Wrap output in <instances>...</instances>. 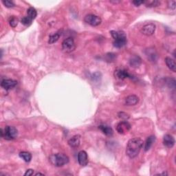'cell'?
Here are the masks:
<instances>
[{
  "label": "cell",
  "mask_w": 176,
  "mask_h": 176,
  "mask_svg": "<svg viewBox=\"0 0 176 176\" xmlns=\"http://www.w3.org/2000/svg\"><path fill=\"white\" fill-rule=\"evenodd\" d=\"M129 64L131 67H138L141 64V59L138 56H133L129 60Z\"/></svg>",
  "instance_id": "obj_18"
},
{
  "label": "cell",
  "mask_w": 176,
  "mask_h": 176,
  "mask_svg": "<svg viewBox=\"0 0 176 176\" xmlns=\"http://www.w3.org/2000/svg\"><path fill=\"white\" fill-rule=\"evenodd\" d=\"M165 63H166L167 67H169L171 70L173 71V72H175L176 64H175V61L174 59H171V57H167L165 58Z\"/></svg>",
  "instance_id": "obj_17"
},
{
  "label": "cell",
  "mask_w": 176,
  "mask_h": 176,
  "mask_svg": "<svg viewBox=\"0 0 176 176\" xmlns=\"http://www.w3.org/2000/svg\"><path fill=\"white\" fill-rule=\"evenodd\" d=\"M1 136L7 140H11L17 137L18 131L17 129L12 126H6L4 129H1Z\"/></svg>",
  "instance_id": "obj_4"
},
{
  "label": "cell",
  "mask_w": 176,
  "mask_h": 176,
  "mask_svg": "<svg viewBox=\"0 0 176 176\" xmlns=\"http://www.w3.org/2000/svg\"><path fill=\"white\" fill-rule=\"evenodd\" d=\"M84 21H85V22L91 25V26H98L101 24L102 22V19H101V17L92 14L86 15L85 18H84Z\"/></svg>",
  "instance_id": "obj_6"
},
{
  "label": "cell",
  "mask_w": 176,
  "mask_h": 176,
  "mask_svg": "<svg viewBox=\"0 0 176 176\" xmlns=\"http://www.w3.org/2000/svg\"><path fill=\"white\" fill-rule=\"evenodd\" d=\"M17 85V81L12 79H4L2 81L1 86L5 90H10Z\"/></svg>",
  "instance_id": "obj_9"
},
{
  "label": "cell",
  "mask_w": 176,
  "mask_h": 176,
  "mask_svg": "<svg viewBox=\"0 0 176 176\" xmlns=\"http://www.w3.org/2000/svg\"><path fill=\"white\" fill-rule=\"evenodd\" d=\"M98 129L101 130L105 135L110 136L113 134V129L111 127H109V125L105 124H102L98 126Z\"/></svg>",
  "instance_id": "obj_15"
},
{
  "label": "cell",
  "mask_w": 176,
  "mask_h": 176,
  "mask_svg": "<svg viewBox=\"0 0 176 176\" xmlns=\"http://www.w3.org/2000/svg\"><path fill=\"white\" fill-rule=\"evenodd\" d=\"M143 141L140 138H134L129 140L126 147V154L130 158H134L140 153L143 146Z\"/></svg>",
  "instance_id": "obj_1"
},
{
  "label": "cell",
  "mask_w": 176,
  "mask_h": 176,
  "mask_svg": "<svg viewBox=\"0 0 176 176\" xmlns=\"http://www.w3.org/2000/svg\"><path fill=\"white\" fill-rule=\"evenodd\" d=\"M156 25L154 23H147L144 25L141 29V33L146 36H151L154 35L156 30Z\"/></svg>",
  "instance_id": "obj_8"
},
{
  "label": "cell",
  "mask_w": 176,
  "mask_h": 176,
  "mask_svg": "<svg viewBox=\"0 0 176 176\" xmlns=\"http://www.w3.org/2000/svg\"><path fill=\"white\" fill-rule=\"evenodd\" d=\"M2 3H3L4 6L7 8H12L15 6L14 2H13L12 1H9V0L2 1Z\"/></svg>",
  "instance_id": "obj_25"
},
{
  "label": "cell",
  "mask_w": 176,
  "mask_h": 176,
  "mask_svg": "<svg viewBox=\"0 0 176 176\" xmlns=\"http://www.w3.org/2000/svg\"><path fill=\"white\" fill-rule=\"evenodd\" d=\"M131 129V125L126 120L120 122L116 126V131L120 134H125Z\"/></svg>",
  "instance_id": "obj_7"
},
{
  "label": "cell",
  "mask_w": 176,
  "mask_h": 176,
  "mask_svg": "<svg viewBox=\"0 0 176 176\" xmlns=\"http://www.w3.org/2000/svg\"><path fill=\"white\" fill-rule=\"evenodd\" d=\"M110 34L114 39L113 44L116 48H121L127 44V36L123 31L112 30L110 31Z\"/></svg>",
  "instance_id": "obj_2"
},
{
  "label": "cell",
  "mask_w": 176,
  "mask_h": 176,
  "mask_svg": "<svg viewBox=\"0 0 176 176\" xmlns=\"http://www.w3.org/2000/svg\"><path fill=\"white\" fill-rule=\"evenodd\" d=\"M81 143V136L79 135L74 136L72 138H71L68 140V144H69L70 147L72 148H77L79 147Z\"/></svg>",
  "instance_id": "obj_13"
},
{
  "label": "cell",
  "mask_w": 176,
  "mask_h": 176,
  "mask_svg": "<svg viewBox=\"0 0 176 176\" xmlns=\"http://www.w3.org/2000/svg\"><path fill=\"white\" fill-rule=\"evenodd\" d=\"M61 36V33H56L54 34H52V35H50L49 36V39H48V43L49 44H53L55 42H57Z\"/></svg>",
  "instance_id": "obj_21"
},
{
  "label": "cell",
  "mask_w": 176,
  "mask_h": 176,
  "mask_svg": "<svg viewBox=\"0 0 176 176\" xmlns=\"http://www.w3.org/2000/svg\"><path fill=\"white\" fill-rule=\"evenodd\" d=\"M155 141H156V137H155L154 136H150L149 137H148L145 141V143H144V151H149L151 147V146L153 145Z\"/></svg>",
  "instance_id": "obj_16"
},
{
  "label": "cell",
  "mask_w": 176,
  "mask_h": 176,
  "mask_svg": "<svg viewBox=\"0 0 176 176\" xmlns=\"http://www.w3.org/2000/svg\"><path fill=\"white\" fill-rule=\"evenodd\" d=\"M43 175L44 174L43 173H36L35 175Z\"/></svg>",
  "instance_id": "obj_31"
},
{
  "label": "cell",
  "mask_w": 176,
  "mask_h": 176,
  "mask_svg": "<svg viewBox=\"0 0 176 176\" xmlns=\"http://www.w3.org/2000/svg\"><path fill=\"white\" fill-rule=\"evenodd\" d=\"M18 23H19V20H18L17 18L15 16H12L10 17L9 19V24L12 28H15L18 25Z\"/></svg>",
  "instance_id": "obj_23"
},
{
  "label": "cell",
  "mask_w": 176,
  "mask_h": 176,
  "mask_svg": "<svg viewBox=\"0 0 176 176\" xmlns=\"http://www.w3.org/2000/svg\"><path fill=\"white\" fill-rule=\"evenodd\" d=\"M115 77L119 80H124L126 78H131V75L125 69H118L114 72Z\"/></svg>",
  "instance_id": "obj_10"
},
{
  "label": "cell",
  "mask_w": 176,
  "mask_h": 176,
  "mask_svg": "<svg viewBox=\"0 0 176 176\" xmlns=\"http://www.w3.org/2000/svg\"><path fill=\"white\" fill-rule=\"evenodd\" d=\"M62 49L65 52L70 53L76 49V44L74 39L72 37H68L65 39L62 42Z\"/></svg>",
  "instance_id": "obj_5"
},
{
  "label": "cell",
  "mask_w": 176,
  "mask_h": 176,
  "mask_svg": "<svg viewBox=\"0 0 176 176\" xmlns=\"http://www.w3.org/2000/svg\"><path fill=\"white\" fill-rule=\"evenodd\" d=\"M19 156L21 158H22L26 162H30V160H32V155H31L30 153H29V152L27 151L20 152Z\"/></svg>",
  "instance_id": "obj_19"
},
{
  "label": "cell",
  "mask_w": 176,
  "mask_h": 176,
  "mask_svg": "<svg viewBox=\"0 0 176 176\" xmlns=\"http://www.w3.org/2000/svg\"><path fill=\"white\" fill-rule=\"evenodd\" d=\"M139 98L136 95H130L127 96L125 99V104L126 105L132 106L135 105L138 102Z\"/></svg>",
  "instance_id": "obj_14"
},
{
  "label": "cell",
  "mask_w": 176,
  "mask_h": 176,
  "mask_svg": "<svg viewBox=\"0 0 176 176\" xmlns=\"http://www.w3.org/2000/svg\"><path fill=\"white\" fill-rule=\"evenodd\" d=\"M118 116H119V117L120 118V119H123V120H127L129 118V114H127V113H125V112H119Z\"/></svg>",
  "instance_id": "obj_26"
},
{
  "label": "cell",
  "mask_w": 176,
  "mask_h": 176,
  "mask_svg": "<svg viewBox=\"0 0 176 176\" xmlns=\"http://www.w3.org/2000/svg\"><path fill=\"white\" fill-rule=\"evenodd\" d=\"M78 162L81 166L85 167L88 164V154L85 151H81L78 154Z\"/></svg>",
  "instance_id": "obj_11"
},
{
  "label": "cell",
  "mask_w": 176,
  "mask_h": 176,
  "mask_svg": "<svg viewBox=\"0 0 176 176\" xmlns=\"http://www.w3.org/2000/svg\"><path fill=\"white\" fill-rule=\"evenodd\" d=\"M144 1H138V0H136V1H133L132 3L136 6H139L142 4H144Z\"/></svg>",
  "instance_id": "obj_29"
},
{
  "label": "cell",
  "mask_w": 176,
  "mask_h": 176,
  "mask_svg": "<svg viewBox=\"0 0 176 176\" xmlns=\"http://www.w3.org/2000/svg\"><path fill=\"white\" fill-rule=\"evenodd\" d=\"M144 4L146 5L147 7L149 8H153V7H157L160 4V2L159 1H156V0H151V1H145L144 2Z\"/></svg>",
  "instance_id": "obj_22"
},
{
  "label": "cell",
  "mask_w": 176,
  "mask_h": 176,
  "mask_svg": "<svg viewBox=\"0 0 176 176\" xmlns=\"http://www.w3.org/2000/svg\"><path fill=\"white\" fill-rule=\"evenodd\" d=\"M163 144L167 148H172L175 144V139L170 134L164 135L163 138Z\"/></svg>",
  "instance_id": "obj_12"
},
{
  "label": "cell",
  "mask_w": 176,
  "mask_h": 176,
  "mask_svg": "<svg viewBox=\"0 0 176 176\" xmlns=\"http://www.w3.org/2000/svg\"><path fill=\"white\" fill-rule=\"evenodd\" d=\"M34 173V170L33 169H28L26 171V172L25 173L24 175L25 176H30V175H33Z\"/></svg>",
  "instance_id": "obj_30"
},
{
  "label": "cell",
  "mask_w": 176,
  "mask_h": 176,
  "mask_svg": "<svg viewBox=\"0 0 176 176\" xmlns=\"http://www.w3.org/2000/svg\"><path fill=\"white\" fill-rule=\"evenodd\" d=\"M49 161L54 166L61 167L69 162V157L64 154H52L49 157Z\"/></svg>",
  "instance_id": "obj_3"
},
{
  "label": "cell",
  "mask_w": 176,
  "mask_h": 176,
  "mask_svg": "<svg viewBox=\"0 0 176 176\" xmlns=\"http://www.w3.org/2000/svg\"><path fill=\"white\" fill-rule=\"evenodd\" d=\"M107 58V60L109 61H114L115 57H116V54H113V53H109L106 55Z\"/></svg>",
  "instance_id": "obj_27"
},
{
  "label": "cell",
  "mask_w": 176,
  "mask_h": 176,
  "mask_svg": "<svg viewBox=\"0 0 176 176\" xmlns=\"http://www.w3.org/2000/svg\"><path fill=\"white\" fill-rule=\"evenodd\" d=\"M36 15H37V12H36L35 9H34L33 7H30L27 10V15L26 16H28L30 19L33 21L36 18Z\"/></svg>",
  "instance_id": "obj_20"
},
{
  "label": "cell",
  "mask_w": 176,
  "mask_h": 176,
  "mask_svg": "<svg viewBox=\"0 0 176 176\" xmlns=\"http://www.w3.org/2000/svg\"><path fill=\"white\" fill-rule=\"evenodd\" d=\"M168 6H169V8L171 9H175V1H169L168 2Z\"/></svg>",
  "instance_id": "obj_28"
},
{
  "label": "cell",
  "mask_w": 176,
  "mask_h": 176,
  "mask_svg": "<svg viewBox=\"0 0 176 176\" xmlns=\"http://www.w3.org/2000/svg\"><path fill=\"white\" fill-rule=\"evenodd\" d=\"M33 20L30 19L28 16L23 17L22 19H21V23H22L23 25H24L26 26H29L31 23H32Z\"/></svg>",
  "instance_id": "obj_24"
}]
</instances>
